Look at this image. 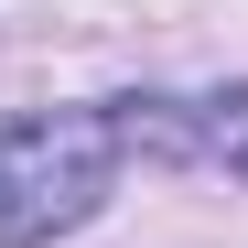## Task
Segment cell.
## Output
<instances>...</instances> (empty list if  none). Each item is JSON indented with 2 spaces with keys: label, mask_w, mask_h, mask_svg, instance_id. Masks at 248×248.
Segmentation results:
<instances>
[{
  "label": "cell",
  "mask_w": 248,
  "mask_h": 248,
  "mask_svg": "<svg viewBox=\"0 0 248 248\" xmlns=\"http://www.w3.org/2000/svg\"><path fill=\"white\" fill-rule=\"evenodd\" d=\"M119 130L108 108H22L0 119V248H54L119 194Z\"/></svg>",
  "instance_id": "6da1fadb"
}]
</instances>
